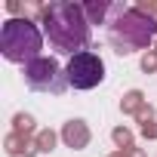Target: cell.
<instances>
[{
	"label": "cell",
	"instance_id": "30bf717a",
	"mask_svg": "<svg viewBox=\"0 0 157 157\" xmlns=\"http://www.w3.org/2000/svg\"><path fill=\"white\" fill-rule=\"evenodd\" d=\"M13 132L31 136V132H34V117H31V114H16V117H13Z\"/></svg>",
	"mask_w": 157,
	"mask_h": 157
},
{
	"label": "cell",
	"instance_id": "7c38bea8",
	"mask_svg": "<svg viewBox=\"0 0 157 157\" xmlns=\"http://www.w3.org/2000/svg\"><path fill=\"white\" fill-rule=\"evenodd\" d=\"M34 139H37V148H40V151H52V148H56V132H52V129H43V132H37Z\"/></svg>",
	"mask_w": 157,
	"mask_h": 157
},
{
	"label": "cell",
	"instance_id": "5bb4252c",
	"mask_svg": "<svg viewBox=\"0 0 157 157\" xmlns=\"http://www.w3.org/2000/svg\"><path fill=\"white\" fill-rule=\"evenodd\" d=\"M136 10H142L145 16H151V19H154V13H157V0H139Z\"/></svg>",
	"mask_w": 157,
	"mask_h": 157
},
{
	"label": "cell",
	"instance_id": "8fae6325",
	"mask_svg": "<svg viewBox=\"0 0 157 157\" xmlns=\"http://www.w3.org/2000/svg\"><path fill=\"white\" fill-rule=\"evenodd\" d=\"M111 139H114V145H120V151H129V148H132V132H129L126 126H117V129L111 132Z\"/></svg>",
	"mask_w": 157,
	"mask_h": 157
},
{
	"label": "cell",
	"instance_id": "8992f818",
	"mask_svg": "<svg viewBox=\"0 0 157 157\" xmlns=\"http://www.w3.org/2000/svg\"><path fill=\"white\" fill-rule=\"evenodd\" d=\"M3 148H6V154L10 157H34L40 148H37V139H31V136H25V132H10L6 139H3Z\"/></svg>",
	"mask_w": 157,
	"mask_h": 157
},
{
	"label": "cell",
	"instance_id": "6da1fadb",
	"mask_svg": "<svg viewBox=\"0 0 157 157\" xmlns=\"http://www.w3.org/2000/svg\"><path fill=\"white\" fill-rule=\"evenodd\" d=\"M43 34L49 37V46L62 56H77L86 52L90 46V22L83 13V3H71V0H52L43 6L40 16Z\"/></svg>",
	"mask_w": 157,
	"mask_h": 157
},
{
	"label": "cell",
	"instance_id": "9a60e30c",
	"mask_svg": "<svg viewBox=\"0 0 157 157\" xmlns=\"http://www.w3.org/2000/svg\"><path fill=\"white\" fill-rule=\"evenodd\" d=\"M136 117H139V123H142V126H145V123H148V120H154V108H151V105H142V111H139V114H136Z\"/></svg>",
	"mask_w": 157,
	"mask_h": 157
},
{
	"label": "cell",
	"instance_id": "ac0fdd59",
	"mask_svg": "<svg viewBox=\"0 0 157 157\" xmlns=\"http://www.w3.org/2000/svg\"><path fill=\"white\" fill-rule=\"evenodd\" d=\"M111 157H129V154H126V151H114Z\"/></svg>",
	"mask_w": 157,
	"mask_h": 157
},
{
	"label": "cell",
	"instance_id": "3957f363",
	"mask_svg": "<svg viewBox=\"0 0 157 157\" xmlns=\"http://www.w3.org/2000/svg\"><path fill=\"white\" fill-rule=\"evenodd\" d=\"M43 49V34L31 19H6L0 28V52L6 62L16 65H31L40 59Z\"/></svg>",
	"mask_w": 157,
	"mask_h": 157
},
{
	"label": "cell",
	"instance_id": "5b68a950",
	"mask_svg": "<svg viewBox=\"0 0 157 157\" xmlns=\"http://www.w3.org/2000/svg\"><path fill=\"white\" fill-rule=\"evenodd\" d=\"M25 83H28L31 90H37V93H56V96H59V93L68 86V74L59 68L56 59L40 56L37 62L25 65Z\"/></svg>",
	"mask_w": 157,
	"mask_h": 157
},
{
	"label": "cell",
	"instance_id": "277c9868",
	"mask_svg": "<svg viewBox=\"0 0 157 157\" xmlns=\"http://www.w3.org/2000/svg\"><path fill=\"white\" fill-rule=\"evenodd\" d=\"M65 74H68V86H74V90H93V86H99L105 80V62L96 52L86 49V52L71 56Z\"/></svg>",
	"mask_w": 157,
	"mask_h": 157
},
{
	"label": "cell",
	"instance_id": "ba28073f",
	"mask_svg": "<svg viewBox=\"0 0 157 157\" xmlns=\"http://www.w3.org/2000/svg\"><path fill=\"white\" fill-rule=\"evenodd\" d=\"M117 6H111L108 0H90V3H83V13H86V22L90 25H108L111 19V13H114Z\"/></svg>",
	"mask_w": 157,
	"mask_h": 157
},
{
	"label": "cell",
	"instance_id": "2e32d148",
	"mask_svg": "<svg viewBox=\"0 0 157 157\" xmlns=\"http://www.w3.org/2000/svg\"><path fill=\"white\" fill-rule=\"evenodd\" d=\"M142 136H145V139H157V123H154V120H148V123L142 126Z\"/></svg>",
	"mask_w": 157,
	"mask_h": 157
},
{
	"label": "cell",
	"instance_id": "e0dca14e",
	"mask_svg": "<svg viewBox=\"0 0 157 157\" xmlns=\"http://www.w3.org/2000/svg\"><path fill=\"white\" fill-rule=\"evenodd\" d=\"M126 154H129V157H145V151H142V148H129Z\"/></svg>",
	"mask_w": 157,
	"mask_h": 157
},
{
	"label": "cell",
	"instance_id": "d6986e66",
	"mask_svg": "<svg viewBox=\"0 0 157 157\" xmlns=\"http://www.w3.org/2000/svg\"><path fill=\"white\" fill-rule=\"evenodd\" d=\"M154 49H157V37H154Z\"/></svg>",
	"mask_w": 157,
	"mask_h": 157
},
{
	"label": "cell",
	"instance_id": "9c48e42d",
	"mask_svg": "<svg viewBox=\"0 0 157 157\" xmlns=\"http://www.w3.org/2000/svg\"><path fill=\"white\" fill-rule=\"evenodd\" d=\"M142 105H145L142 90H129V93L120 99V111H123V114H139V111H142Z\"/></svg>",
	"mask_w": 157,
	"mask_h": 157
},
{
	"label": "cell",
	"instance_id": "4fadbf2b",
	"mask_svg": "<svg viewBox=\"0 0 157 157\" xmlns=\"http://www.w3.org/2000/svg\"><path fill=\"white\" fill-rule=\"evenodd\" d=\"M142 71H145V74L157 71V49H148V52L142 56Z\"/></svg>",
	"mask_w": 157,
	"mask_h": 157
},
{
	"label": "cell",
	"instance_id": "7a4b0ae2",
	"mask_svg": "<svg viewBox=\"0 0 157 157\" xmlns=\"http://www.w3.org/2000/svg\"><path fill=\"white\" fill-rule=\"evenodd\" d=\"M154 37H157V22L151 16H145L136 6L114 10V19L108 22V40H111L117 56H129L136 49H145Z\"/></svg>",
	"mask_w": 157,
	"mask_h": 157
},
{
	"label": "cell",
	"instance_id": "52a82bcc",
	"mask_svg": "<svg viewBox=\"0 0 157 157\" xmlns=\"http://www.w3.org/2000/svg\"><path fill=\"white\" fill-rule=\"evenodd\" d=\"M62 139H65L68 148L80 151V148L90 145V126H86L83 120H68V123L62 126Z\"/></svg>",
	"mask_w": 157,
	"mask_h": 157
}]
</instances>
